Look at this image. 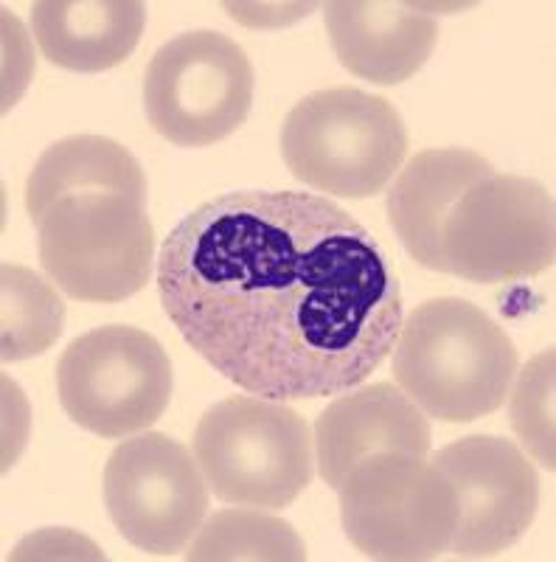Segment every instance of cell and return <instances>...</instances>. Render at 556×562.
Masks as SVG:
<instances>
[{
	"instance_id": "obj_1",
	"label": "cell",
	"mask_w": 556,
	"mask_h": 562,
	"mask_svg": "<svg viewBox=\"0 0 556 562\" xmlns=\"http://www.w3.org/2000/svg\"><path fill=\"white\" fill-rule=\"evenodd\" d=\"M158 293L183 340L262 400L352 391L405 321L377 237L309 192L239 189L189 211L160 248Z\"/></svg>"
},
{
	"instance_id": "obj_2",
	"label": "cell",
	"mask_w": 556,
	"mask_h": 562,
	"mask_svg": "<svg viewBox=\"0 0 556 562\" xmlns=\"http://www.w3.org/2000/svg\"><path fill=\"white\" fill-rule=\"evenodd\" d=\"M394 378L424 416L464 425L506 403L518 349L503 326L464 299L424 301L402 321Z\"/></svg>"
},
{
	"instance_id": "obj_3",
	"label": "cell",
	"mask_w": 556,
	"mask_h": 562,
	"mask_svg": "<svg viewBox=\"0 0 556 562\" xmlns=\"http://www.w3.org/2000/svg\"><path fill=\"white\" fill-rule=\"evenodd\" d=\"M408 155L397 108L358 88L315 90L284 119L282 158L300 183L334 198L385 192Z\"/></svg>"
},
{
	"instance_id": "obj_4",
	"label": "cell",
	"mask_w": 556,
	"mask_h": 562,
	"mask_svg": "<svg viewBox=\"0 0 556 562\" xmlns=\"http://www.w3.org/2000/svg\"><path fill=\"white\" fill-rule=\"evenodd\" d=\"M192 450L208 490L225 504L287 509L313 484L307 419L275 400H219L200 416Z\"/></svg>"
},
{
	"instance_id": "obj_5",
	"label": "cell",
	"mask_w": 556,
	"mask_h": 562,
	"mask_svg": "<svg viewBox=\"0 0 556 562\" xmlns=\"http://www.w3.org/2000/svg\"><path fill=\"white\" fill-rule=\"evenodd\" d=\"M554 198L540 180L486 172L450 205L439 228L435 273L478 284L540 276L554 265Z\"/></svg>"
},
{
	"instance_id": "obj_6",
	"label": "cell",
	"mask_w": 556,
	"mask_h": 562,
	"mask_svg": "<svg viewBox=\"0 0 556 562\" xmlns=\"http://www.w3.org/2000/svg\"><path fill=\"white\" fill-rule=\"evenodd\" d=\"M338 492L345 537L368 560L422 562L450 549L458 506L433 461L374 453L345 473Z\"/></svg>"
},
{
	"instance_id": "obj_7",
	"label": "cell",
	"mask_w": 556,
	"mask_h": 562,
	"mask_svg": "<svg viewBox=\"0 0 556 562\" xmlns=\"http://www.w3.org/2000/svg\"><path fill=\"white\" fill-rule=\"evenodd\" d=\"M37 231L39 265L71 299L115 304L149 281L155 228L147 203L113 192L71 194Z\"/></svg>"
},
{
	"instance_id": "obj_8",
	"label": "cell",
	"mask_w": 556,
	"mask_h": 562,
	"mask_svg": "<svg viewBox=\"0 0 556 562\" xmlns=\"http://www.w3.org/2000/svg\"><path fill=\"white\" fill-rule=\"evenodd\" d=\"M57 391L65 414L102 439L144 434L172 400L167 349L144 329L110 324L63 351Z\"/></svg>"
},
{
	"instance_id": "obj_9",
	"label": "cell",
	"mask_w": 556,
	"mask_h": 562,
	"mask_svg": "<svg viewBox=\"0 0 556 562\" xmlns=\"http://www.w3.org/2000/svg\"><path fill=\"white\" fill-rule=\"evenodd\" d=\"M253 65L242 45L208 29L160 45L144 77V110L174 147H212L245 124L253 104Z\"/></svg>"
},
{
	"instance_id": "obj_10",
	"label": "cell",
	"mask_w": 556,
	"mask_h": 562,
	"mask_svg": "<svg viewBox=\"0 0 556 562\" xmlns=\"http://www.w3.org/2000/svg\"><path fill=\"white\" fill-rule=\"evenodd\" d=\"M104 504L127 543L169 557L192 543L203 526L208 484L185 445L144 430L110 453Z\"/></svg>"
},
{
	"instance_id": "obj_11",
	"label": "cell",
	"mask_w": 556,
	"mask_h": 562,
	"mask_svg": "<svg viewBox=\"0 0 556 562\" xmlns=\"http://www.w3.org/2000/svg\"><path fill=\"white\" fill-rule=\"evenodd\" d=\"M433 464L455 492L458 524L447 549L455 557H495L531 529L540 506V479L514 441L467 436L439 450Z\"/></svg>"
},
{
	"instance_id": "obj_12",
	"label": "cell",
	"mask_w": 556,
	"mask_h": 562,
	"mask_svg": "<svg viewBox=\"0 0 556 562\" xmlns=\"http://www.w3.org/2000/svg\"><path fill=\"white\" fill-rule=\"evenodd\" d=\"M374 453L428 459L430 422L390 383L343 391L315 422V456L324 484L338 490L354 464Z\"/></svg>"
},
{
	"instance_id": "obj_13",
	"label": "cell",
	"mask_w": 556,
	"mask_h": 562,
	"mask_svg": "<svg viewBox=\"0 0 556 562\" xmlns=\"http://www.w3.org/2000/svg\"><path fill=\"white\" fill-rule=\"evenodd\" d=\"M324 12L340 65L374 85H399L413 77L439 40L433 14L413 3L334 0Z\"/></svg>"
},
{
	"instance_id": "obj_14",
	"label": "cell",
	"mask_w": 556,
	"mask_h": 562,
	"mask_svg": "<svg viewBox=\"0 0 556 562\" xmlns=\"http://www.w3.org/2000/svg\"><path fill=\"white\" fill-rule=\"evenodd\" d=\"M147 26L138 0H43L32 7L39 52L52 65L77 74L122 65Z\"/></svg>"
},
{
	"instance_id": "obj_15",
	"label": "cell",
	"mask_w": 556,
	"mask_h": 562,
	"mask_svg": "<svg viewBox=\"0 0 556 562\" xmlns=\"http://www.w3.org/2000/svg\"><path fill=\"white\" fill-rule=\"evenodd\" d=\"M492 169L489 160L464 147L422 149L408 160V167L399 169L385 209L402 248L422 268L435 270L439 228L453 200Z\"/></svg>"
},
{
	"instance_id": "obj_16",
	"label": "cell",
	"mask_w": 556,
	"mask_h": 562,
	"mask_svg": "<svg viewBox=\"0 0 556 562\" xmlns=\"http://www.w3.org/2000/svg\"><path fill=\"white\" fill-rule=\"evenodd\" d=\"M113 192L147 203L141 164L118 140L102 135H71L45 149L26 183V209L34 225L63 198Z\"/></svg>"
},
{
	"instance_id": "obj_17",
	"label": "cell",
	"mask_w": 556,
	"mask_h": 562,
	"mask_svg": "<svg viewBox=\"0 0 556 562\" xmlns=\"http://www.w3.org/2000/svg\"><path fill=\"white\" fill-rule=\"evenodd\" d=\"M185 560L192 562H300L307 549L293 524L275 518L270 512L245 506L223 509L205 520L189 543Z\"/></svg>"
},
{
	"instance_id": "obj_18",
	"label": "cell",
	"mask_w": 556,
	"mask_h": 562,
	"mask_svg": "<svg viewBox=\"0 0 556 562\" xmlns=\"http://www.w3.org/2000/svg\"><path fill=\"white\" fill-rule=\"evenodd\" d=\"M3 290V338L0 358L3 363L37 358L52 349L65 326V304L48 281L23 265H3L0 276Z\"/></svg>"
},
{
	"instance_id": "obj_19",
	"label": "cell",
	"mask_w": 556,
	"mask_h": 562,
	"mask_svg": "<svg viewBox=\"0 0 556 562\" xmlns=\"http://www.w3.org/2000/svg\"><path fill=\"white\" fill-rule=\"evenodd\" d=\"M554 349L540 351L520 371L512 394V428L534 459L554 473Z\"/></svg>"
}]
</instances>
